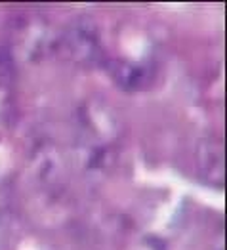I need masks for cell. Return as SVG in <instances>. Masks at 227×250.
Here are the masks:
<instances>
[]
</instances>
